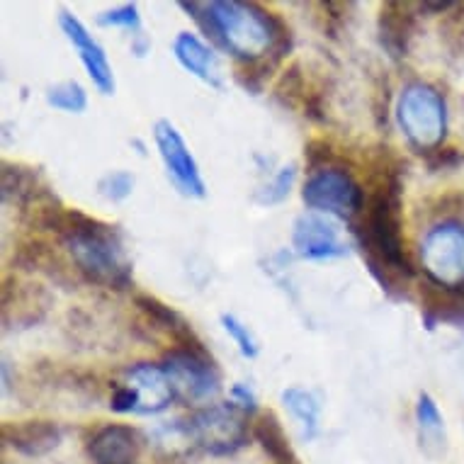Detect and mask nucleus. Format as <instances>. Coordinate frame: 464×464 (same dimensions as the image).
<instances>
[{
  "mask_svg": "<svg viewBox=\"0 0 464 464\" xmlns=\"http://www.w3.org/2000/svg\"><path fill=\"white\" fill-rule=\"evenodd\" d=\"M304 95L306 85L304 78H302V69L295 63V66H289V69L282 73V81L280 85H277V98H280L287 107H297V102H304Z\"/></svg>",
  "mask_w": 464,
  "mask_h": 464,
  "instance_id": "bb28decb",
  "label": "nucleus"
},
{
  "mask_svg": "<svg viewBox=\"0 0 464 464\" xmlns=\"http://www.w3.org/2000/svg\"><path fill=\"white\" fill-rule=\"evenodd\" d=\"M280 63L273 62L270 56H263V59H256V62H244L238 63L237 71H234V78L237 83L244 88V91L258 95L266 88L267 78L273 76V71L277 69Z\"/></svg>",
  "mask_w": 464,
  "mask_h": 464,
  "instance_id": "5701e85b",
  "label": "nucleus"
},
{
  "mask_svg": "<svg viewBox=\"0 0 464 464\" xmlns=\"http://www.w3.org/2000/svg\"><path fill=\"white\" fill-rule=\"evenodd\" d=\"M110 409L114 413H139V394L131 387H117L110 401Z\"/></svg>",
  "mask_w": 464,
  "mask_h": 464,
  "instance_id": "473e14b6",
  "label": "nucleus"
},
{
  "mask_svg": "<svg viewBox=\"0 0 464 464\" xmlns=\"http://www.w3.org/2000/svg\"><path fill=\"white\" fill-rule=\"evenodd\" d=\"M302 199L314 212L334 214L353 227L365 209L367 198L351 170L338 163V166L309 173L302 188Z\"/></svg>",
  "mask_w": 464,
  "mask_h": 464,
  "instance_id": "39448f33",
  "label": "nucleus"
},
{
  "mask_svg": "<svg viewBox=\"0 0 464 464\" xmlns=\"http://www.w3.org/2000/svg\"><path fill=\"white\" fill-rule=\"evenodd\" d=\"M295 251L306 260L341 258L348 248L341 244L338 231L331 221L321 219L316 214H302L295 221V234H292Z\"/></svg>",
  "mask_w": 464,
  "mask_h": 464,
  "instance_id": "9b49d317",
  "label": "nucleus"
},
{
  "mask_svg": "<svg viewBox=\"0 0 464 464\" xmlns=\"http://www.w3.org/2000/svg\"><path fill=\"white\" fill-rule=\"evenodd\" d=\"M59 24H62L66 39L76 46L78 59L83 62L85 71H88V76L92 78V83L98 85V91L102 92V95H112L114 73L110 62H107L105 49L88 34L85 24L81 23L76 15H71L69 10H62V13H59Z\"/></svg>",
  "mask_w": 464,
  "mask_h": 464,
  "instance_id": "9d476101",
  "label": "nucleus"
},
{
  "mask_svg": "<svg viewBox=\"0 0 464 464\" xmlns=\"http://www.w3.org/2000/svg\"><path fill=\"white\" fill-rule=\"evenodd\" d=\"M153 139L159 146L160 159L166 163L168 178L173 180L178 190L183 192L185 198H205L207 185L199 176L198 160L192 159L190 149L185 144V139L180 137V131L168 120H159L153 127Z\"/></svg>",
  "mask_w": 464,
  "mask_h": 464,
  "instance_id": "1a4fd4ad",
  "label": "nucleus"
},
{
  "mask_svg": "<svg viewBox=\"0 0 464 464\" xmlns=\"http://www.w3.org/2000/svg\"><path fill=\"white\" fill-rule=\"evenodd\" d=\"M459 160H462L459 151H457V149H448V146H440V149L426 153V163L433 173L435 170H448V168H455Z\"/></svg>",
  "mask_w": 464,
  "mask_h": 464,
  "instance_id": "72a5a7b5",
  "label": "nucleus"
},
{
  "mask_svg": "<svg viewBox=\"0 0 464 464\" xmlns=\"http://www.w3.org/2000/svg\"><path fill=\"white\" fill-rule=\"evenodd\" d=\"M231 401L237 403L244 413H256V409H258L256 396H253L251 389L244 387V384H234V387H231Z\"/></svg>",
  "mask_w": 464,
  "mask_h": 464,
  "instance_id": "f704fd0d",
  "label": "nucleus"
},
{
  "mask_svg": "<svg viewBox=\"0 0 464 464\" xmlns=\"http://www.w3.org/2000/svg\"><path fill=\"white\" fill-rule=\"evenodd\" d=\"M134 190V176L127 173V170H114V173H107L105 178H100L98 192L105 199H112V202H120V199H127Z\"/></svg>",
  "mask_w": 464,
  "mask_h": 464,
  "instance_id": "c85d7f7f",
  "label": "nucleus"
},
{
  "mask_svg": "<svg viewBox=\"0 0 464 464\" xmlns=\"http://www.w3.org/2000/svg\"><path fill=\"white\" fill-rule=\"evenodd\" d=\"M127 387L139 394V413H160L176 401L173 382L163 370V365L139 362L127 370Z\"/></svg>",
  "mask_w": 464,
  "mask_h": 464,
  "instance_id": "ddd939ff",
  "label": "nucleus"
},
{
  "mask_svg": "<svg viewBox=\"0 0 464 464\" xmlns=\"http://www.w3.org/2000/svg\"><path fill=\"white\" fill-rule=\"evenodd\" d=\"M420 314L428 331L435 326H464V287H448L433 280L420 282Z\"/></svg>",
  "mask_w": 464,
  "mask_h": 464,
  "instance_id": "4468645a",
  "label": "nucleus"
},
{
  "mask_svg": "<svg viewBox=\"0 0 464 464\" xmlns=\"http://www.w3.org/2000/svg\"><path fill=\"white\" fill-rule=\"evenodd\" d=\"M282 401L287 403V409L295 413V419L304 428L306 440H314L319 435V403L306 389L289 387L282 392Z\"/></svg>",
  "mask_w": 464,
  "mask_h": 464,
  "instance_id": "4be33fe9",
  "label": "nucleus"
},
{
  "mask_svg": "<svg viewBox=\"0 0 464 464\" xmlns=\"http://www.w3.org/2000/svg\"><path fill=\"white\" fill-rule=\"evenodd\" d=\"M304 159H306V170L309 173H316L321 168H331V166H338L341 160L335 159L334 149L326 144V141H309L304 149Z\"/></svg>",
  "mask_w": 464,
  "mask_h": 464,
  "instance_id": "2f4dec72",
  "label": "nucleus"
},
{
  "mask_svg": "<svg viewBox=\"0 0 464 464\" xmlns=\"http://www.w3.org/2000/svg\"><path fill=\"white\" fill-rule=\"evenodd\" d=\"M134 304L139 306V312H144L146 316H149V321H151L153 326L163 328V331L173 338L176 348H188V351H199V348H205V343L199 341L190 324H188L176 309H170L168 304H163L160 299L151 297V295H137Z\"/></svg>",
  "mask_w": 464,
  "mask_h": 464,
  "instance_id": "f3484780",
  "label": "nucleus"
},
{
  "mask_svg": "<svg viewBox=\"0 0 464 464\" xmlns=\"http://www.w3.org/2000/svg\"><path fill=\"white\" fill-rule=\"evenodd\" d=\"M100 24H107V27H124V30L139 32L141 30V17H139V8L134 3L130 5H122V8L110 10V13H102L98 17Z\"/></svg>",
  "mask_w": 464,
  "mask_h": 464,
  "instance_id": "7c9ffc66",
  "label": "nucleus"
},
{
  "mask_svg": "<svg viewBox=\"0 0 464 464\" xmlns=\"http://www.w3.org/2000/svg\"><path fill=\"white\" fill-rule=\"evenodd\" d=\"M403 207V170L401 163L384 166L380 183L365 199V209L353 224V234L358 238L360 253L365 266L387 267L392 273L411 280L416 267L403 248L401 234Z\"/></svg>",
  "mask_w": 464,
  "mask_h": 464,
  "instance_id": "f257e3e1",
  "label": "nucleus"
},
{
  "mask_svg": "<svg viewBox=\"0 0 464 464\" xmlns=\"http://www.w3.org/2000/svg\"><path fill=\"white\" fill-rule=\"evenodd\" d=\"M56 237L62 238L85 282L117 292L131 285V260L117 227L88 217L81 209H66Z\"/></svg>",
  "mask_w": 464,
  "mask_h": 464,
  "instance_id": "f03ea898",
  "label": "nucleus"
},
{
  "mask_svg": "<svg viewBox=\"0 0 464 464\" xmlns=\"http://www.w3.org/2000/svg\"><path fill=\"white\" fill-rule=\"evenodd\" d=\"M253 438L258 440L260 448L266 450V455L275 464H299L297 455L292 452V445L287 440V433L273 411H266L253 423Z\"/></svg>",
  "mask_w": 464,
  "mask_h": 464,
  "instance_id": "aec40b11",
  "label": "nucleus"
},
{
  "mask_svg": "<svg viewBox=\"0 0 464 464\" xmlns=\"http://www.w3.org/2000/svg\"><path fill=\"white\" fill-rule=\"evenodd\" d=\"M217 24V46L228 52L238 63L270 56L280 63L295 44L289 24L277 13L258 3L214 0L209 3Z\"/></svg>",
  "mask_w": 464,
  "mask_h": 464,
  "instance_id": "7ed1b4c3",
  "label": "nucleus"
},
{
  "mask_svg": "<svg viewBox=\"0 0 464 464\" xmlns=\"http://www.w3.org/2000/svg\"><path fill=\"white\" fill-rule=\"evenodd\" d=\"M440 39L450 52L464 59V5H455L440 23Z\"/></svg>",
  "mask_w": 464,
  "mask_h": 464,
  "instance_id": "a878e982",
  "label": "nucleus"
},
{
  "mask_svg": "<svg viewBox=\"0 0 464 464\" xmlns=\"http://www.w3.org/2000/svg\"><path fill=\"white\" fill-rule=\"evenodd\" d=\"M141 433L137 428L110 423L102 426L88 442L92 464H139L141 455Z\"/></svg>",
  "mask_w": 464,
  "mask_h": 464,
  "instance_id": "f8f14e48",
  "label": "nucleus"
},
{
  "mask_svg": "<svg viewBox=\"0 0 464 464\" xmlns=\"http://www.w3.org/2000/svg\"><path fill=\"white\" fill-rule=\"evenodd\" d=\"M173 53H176L178 63L185 71H190L192 76L214 85V88H221V78L217 73V56H214L212 46H207L198 34L180 32L173 42Z\"/></svg>",
  "mask_w": 464,
  "mask_h": 464,
  "instance_id": "6ab92c4d",
  "label": "nucleus"
},
{
  "mask_svg": "<svg viewBox=\"0 0 464 464\" xmlns=\"http://www.w3.org/2000/svg\"><path fill=\"white\" fill-rule=\"evenodd\" d=\"M396 120L403 137L420 153L440 149L448 134V107L433 85L411 83L406 85L396 105Z\"/></svg>",
  "mask_w": 464,
  "mask_h": 464,
  "instance_id": "20e7f679",
  "label": "nucleus"
},
{
  "mask_svg": "<svg viewBox=\"0 0 464 464\" xmlns=\"http://www.w3.org/2000/svg\"><path fill=\"white\" fill-rule=\"evenodd\" d=\"M237 403H214L199 409L190 419L178 420V430L212 455H231L248 442V423Z\"/></svg>",
  "mask_w": 464,
  "mask_h": 464,
  "instance_id": "423d86ee",
  "label": "nucleus"
},
{
  "mask_svg": "<svg viewBox=\"0 0 464 464\" xmlns=\"http://www.w3.org/2000/svg\"><path fill=\"white\" fill-rule=\"evenodd\" d=\"M380 42L389 59L401 62L409 53V44L413 39L416 30V8L409 3H399V0H389L380 8Z\"/></svg>",
  "mask_w": 464,
  "mask_h": 464,
  "instance_id": "2eb2a0df",
  "label": "nucleus"
},
{
  "mask_svg": "<svg viewBox=\"0 0 464 464\" xmlns=\"http://www.w3.org/2000/svg\"><path fill=\"white\" fill-rule=\"evenodd\" d=\"M163 370L173 382V389L180 401H205L221 389L219 367L207 348H199V351L173 348L163 358Z\"/></svg>",
  "mask_w": 464,
  "mask_h": 464,
  "instance_id": "6e6552de",
  "label": "nucleus"
},
{
  "mask_svg": "<svg viewBox=\"0 0 464 464\" xmlns=\"http://www.w3.org/2000/svg\"><path fill=\"white\" fill-rule=\"evenodd\" d=\"M420 263L428 280L448 287H464V224H435L420 244Z\"/></svg>",
  "mask_w": 464,
  "mask_h": 464,
  "instance_id": "0eeeda50",
  "label": "nucleus"
},
{
  "mask_svg": "<svg viewBox=\"0 0 464 464\" xmlns=\"http://www.w3.org/2000/svg\"><path fill=\"white\" fill-rule=\"evenodd\" d=\"M295 176H297V168L295 166L282 168L280 173L275 176L273 183L266 185V188L256 195V199H258L260 205H277V202H282V199L289 195V188L295 183Z\"/></svg>",
  "mask_w": 464,
  "mask_h": 464,
  "instance_id": "c756f323",
  "label": "nucleus"
},
{
  "mask_svg": "<svg viewBox=\"0 0 464 464\" xmlns=\"http://www.w3.org/2000/svg\"><path fill=\"white\" fill-rule=\"evenodd\" d=\"M416 420H419L420 428V438L426 442H440L442 440V416L435 406L433 396L430 394H420L419 403H416Z\"/></svg>",
  "mask_w": 464,
  "mask_h": 464,
  "instance_id": "393cba45",
  "label": "nucleus"
},
{
  "mask_svg": "<svg viewBox=\"0 0 464 464\" xmlns=\"http://www.w3.org/2000/svg\"><path fill=\"white\" fill-rule=\"evenodd\" d=\"M44 190H49V185L42 180L39 170L23 166V163H10V160L3 163V173H0V198H3V205L24 209Z\"/></svg>",
  "mask_w": 464,
  "mask_h": 464,
  "instance_id": "a211bd4d",
  "label": "nucleus"
},
{
  "mask_svg": "<svg viewBox=\"0 0 464 464\" xmlns=\"http://www.w3.org/2000/svg\"><path fill=\"white\" fill-rule=\"evenodd\" d=\"M46 102L63 112H83L88 107V95H85L83 85L76 81H66V83L53 85L46 91Z\"/></svg>",
  "mask_w": 464,
  "mask_h": 464,
  "instance_id": "b1692460",
  "label": "nucleus"
},
{
  "mask_svg": "<svg viewBox=\"0 0 464 464\" xmlns=\"http://www.w3.org/2000/svg\"><path fill=\"white\" fill-rule=\"evenodd\" d=\"M13 263L23 267V270H27V273H34V270H37V273H44L46 277H52V280L56 282H69V277H66V270H69V267L59 260V256L53 253L52 246L39 244V241L20 246Z\"/></svg>",
  "mask_w": 464,
  "mask_h": 464,
  "instance_id": "412c9836",
  "label": "nucleus"
},
{
  "mask_svg": "<svg viewBox=\"0 0 464 464\" xmlns=\"http://www.w3.org/2000/svg\"><path fill=\"white\" fill-rule=\"evenodd\" d=\"M63 438L62 426L53 420H23V423H5L3 426V440L17 452L27 457H39L59 448Z\"/></svg>",
  "mask_w": 464,
  "mask_h": 464,
  "instance_id": "dca6fc26",
  "label": "nucleus"
},
{
  "mask_svg": "<svg viewBox=\"0 0 464 464\" xmlns=\"http://www.w3.org/2000/svg\"><path fill=\"white\" fill-rule=\"evenodd\" d=\"M221 326H224V331H227L231 338H234V343L238 345V351H241L244 358H258L260 348L258 343H256V338L251 335V331H248V326H244V324H241L237 316H231V314H221Z\"/></svg>",
  "mask_w": 464,
  "mask_h": 464,
  "instance_id": "cd10ccee",
  "label": "nucleus"
}]
</instances>
